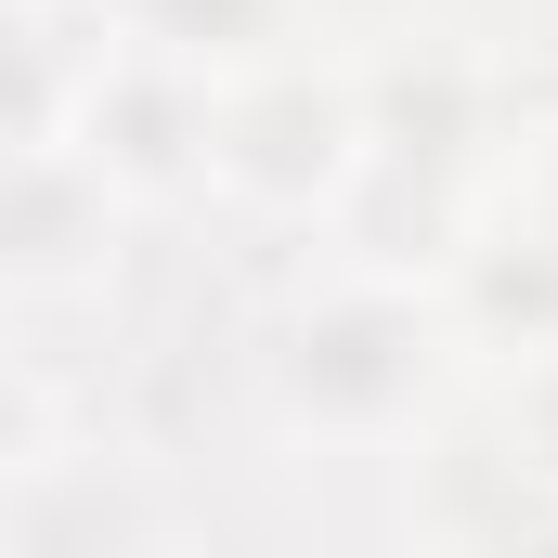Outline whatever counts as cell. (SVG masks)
<instances>
[{
  "mask_svg": "<svg viewBox=\"0 0 558 558\" xmlns=\"http://www.w3.org/2000/svg\"><path fill=\"white\" fill-rule=\"evenodd\" d=\"M221 390H234L247 468L390 481L481 390V364H468V325H454L441 274L312 234V247L247 260L234 312H221Z\"/></svg>",
  "mask_w": 558,
  "mask_h": 558,
  "instance_id": "6da1fadb",
  "label": "cell"
},
{
  "mask_svg": "<svg viewBox=\"0 0 558 558\" xmlns=\"http://www.w3.org/2000/svg\"><path fill=\"white\" fill-rule=\"evenodd\" d=\"M377 156V39H299L274 65H234L208 92V208L195 234L234 260H274L338 234L351 182Z\"/></svg>",
  "mask_w": 558,
  "mask_h": 558,
  "instance_id": "7a4b0ae2",
  "label": "cell"
},
{
  "mask_svg": "<svg viewBox=\"0 0 558 558\" xmlns=\"http://www.w3.org/2000/svg\"><path fill=\"white\" fill-rule=\"evenodd\" d=\"M441 299H454L481 377L558 351V208L520 195V182H494V208H481V221L454 234V260H441Z\"/></svg>",
  "mask_w": 558,
  "mask_h": 558,
  "instance_id": "3957f363",
  "label": "cell"
},
{
  "mask_svg": "<svg viewBox=\"0 0 558 558\" xmlns=\"http://www.w3.org/2000/svg\"><path fill=\"white\" fill-rule=\"evenodd\" d=\"M92 13L143 52H169V65H208V78L274 65L299 39H338V0H92Z\"/></svg>",
  "mask_w": 558,
  "mask_h": 558,
  "instance_id": "277c9868",
  "label": "cell"
}]
</instances>
